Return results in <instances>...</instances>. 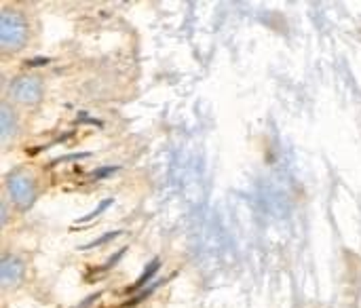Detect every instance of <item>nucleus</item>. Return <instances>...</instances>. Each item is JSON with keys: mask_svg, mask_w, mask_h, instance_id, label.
<instances>
[{"mask_svg": "<svg viewBox=\"0 0 361 308\" xmlns=\"http://www.w3.org/2000/svg\"><path fill=\"white\" fill-rule=\"evenodd\" d=\"M27 40V23L21 13L4 11L0 17V44L6 51L21 49Z\"/></svg>", "mask_w": 361, "mask_h": 308, "instance_id": "obj_1", "label": "nucleus"}, {"mask_svg": "<svg viewBox=\"0 0 361 308\" xmlns=\"http://www.w3.org/2000/svg\"><path fill=\"white\" fill-rule=\"evenodd\" d=\"M6 192L15 207L27 209L36 201V184L34 178L25 171H13L6 178Z\"/></svg>", "mask_w": 361, "mask_h": 308, "instance_id": "obj_2", "label": "nucleus"}, {"mask_svg": "<svg viewBox=\"0 0 361 308\" xmlns=\"http://www.w3.org/2000/svg\"><path fill=\"white\" fill-rule=\"evenodd\" d=\"M11 97L19 106H34V104H38L40 97H42V82H40V78H36V76L17 78L11 85Z\"/></svg>", "mask_w": 361, "mask_h": 308, "instance_id": "obj_3", "label": "nucleus"}, {"mask_svg": "<svg viewBox=\"0 0 361 308\" xmlns=\"http://www.w3.org/2000/svg\"><path fill=\"white\" fill-rule=\"evenodd\" d=\"M0 277L6 288L17 285L23 279V262L17 256H4L0 264Z\"/></svg>", "mask_w": 361, "mask_h": 308, "instance_id": "obj_4", "label": "nucleus"}, {"mask_svg": "<svg viewBox=\"0 0 361 308\" xmlns=\"http://www.w3.org/2000/svg\"><path fill=\"white\" fill-rule=\"evenodd\" d=\"M0 125H2V142L6 144L11 140V135L17 131V116L13 114V108L8 104H2L0 110Z\"/></svg>", "mask_w": 361, "mask_h": 308, "instance_id": "obj_5", "label": "nucleus"}, {"mask_svg": "<svg viewBox=\"0 0 361 308\" xmlns=\"http://www.w3.org/2000/svg\"><path fill=\"white\" fill-rule=\"evenodd\" d=\"M157 271H159V262L154 260V262H152V264L148 266V271H146V273H144V275L140 277V281L135 283V288H142V285H146V281H148V279H150V277H152V275H154Z\"/></svg>", "mask_w": 361, "mask_h": 308, "instance_id": "obj_6", "label": "nucleus"}]
</instances>
